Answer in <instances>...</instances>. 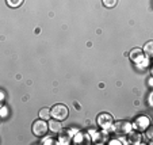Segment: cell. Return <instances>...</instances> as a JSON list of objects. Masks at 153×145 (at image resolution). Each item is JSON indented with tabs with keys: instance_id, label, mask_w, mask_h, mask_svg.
I'll list each match as a JSON object with an SVG mask.
<instances>
[{
	"instance_id": "obj_1",
	"label": "cell",
	"mask_w": 153,
	"mask_h": 145,
	"mask_svg": "<svg viewBox=\"0 0 153 145\" xmlns=\"http://www.w3.org/2000/svg\"><path fill=\"white\" fill-rule=\"evenodd\" d=\"M130 58L137 65L138 69H146L149 67V57L138 48H136V49H133L130 52Z\"/></svg>"
},
{
	"instance_id": "obj_2",
	"label": "cell",
	"mask_w": 153,
	"mask_h": 145,
	"mask_svg": "<svg viewBox=\"0 0 153 145\" xmlns=\"http://www.w3.org/2000/svg\"><path fill=\"white\" fill-rule=\"evenodd\" d=\"M68 114H69V110L65 105H54L52 109H50V115L53 117L54 119L57 121H64V119H67Z\"/></svg>"
},
{
	"instance_id": "obj_3",
	"label": "cell",
	"mask_w": 153,
	"mask_h": 145,
	"mask_svg": "<svg viewBox=\"0 0 153 145\" xmlns=\"http://www.w3.org/2000/svg\"><path fill=\"white\" fill-rule=\"evenodd\" d=\"M111 130L115 134H118V136H127L130 132L133 130V128H131V123H130V122L119 121V122L113 123V129H111Z\"/></svg>"
},
{
	"instance_id": "obj_4",
	"label": "cell",
	"mask_w": 153,
	"mask_h": 145,
	"mask_svg": "<svg viewBox=\"0 0 153 145\" xmlns=\"http://www.w3.org/2000/svg\"><path fill=\"white\" fill-rule=\"evenodd\" d=\"M96 122H98V125L100 126L104 132H108V130H111V129H113L114 118H113V115H110V114L102 113V114H99V115H98Z\"/></svg>"
},
{
	"instance_id": "obj_5",
	"label": "cell",
	"mask_w": 153,
	"mask_h": 145,
	"mask_svg": "<svg viewBox=\"0 0 153 145\" xmlns=\"http://www.w3.org/2000/svg\"><path fill=\"white\" fill-rule=\"evenodd\" d=\"M149 126H150V119H149V117H146V115L136 117L133 123H131L133 130H137V132H145Z\"/></svg>"
},
{
	"instance_id": "obj_6",
	"label": "cell",
	"mask_w": 153,
	"mask_h": 145,
	"mask_svg": "<svg viewBox=\"0 0 153 145\" xmlns=\"http://www.w3.org/2000/svg\"><path fill=\"white\" fill-rule=\"evenodd\" d=\"M49 130V125L45 119H38L33 123V133L37 137H43Z\"/></svg>"
},
{
	"instance_id": "obj_7",
	"label": "cell",
	"mask_w": 153,
	"mask_h": 145,
	"mask_svg": "<svg viewBox=\"0 0 153 145\" xmlns=\"http://www.w3.org/2000/svg\"><path fill=\"white\" fill-rule=\"evenodd\" d=\"M60 136H58V140H57V144H69L71 142V132H62V129H61Z\"/></svg>"
},
{
	"instance_id": "obj_8",
	"label": "cell",
	"mask_w": 153,
	"mask_h": 145,
	"mask_svg": "<svg viewBox=\"0 0 153 145\" xmlns=\"http://www.w3.org/2000/svg\"><path fill=\"white\" fill-rule=\"evenodd\" d=\"M49 125V130H52L53 133H60L61 129H62V126H61V122L57 121V119H52V121L48 123Z\"/></svg>"
},
{
	"instance_id": "obj_9",
	"label": "cell",
	"mask_w": 153,
	"mask_h": 145,
	"mask_svg": "<svg viewBox=\"0 0 153 145\" xmlns=\"http://www.w3.org/2000/svg\"><path fill=\"white\" fill-rule=\"evenodd\" d=\"M127 136H129V142H131V144H140V142H141V134H140V132H130L129 134H127Z\"/></svg>"
},
{
	"instance_id": "obj_10",
	"label": "cell",
	"mask_w": 153,
	"mask_h": 145,
	"mask_svg": "<svg viewBox=\"0 0 153 145\" xmlns=\"http://www.w3.org/2000/svg\"><path fill=\"white\" fill-rule=\"evenodd\" d=\"M142 52H144L148 57H152V54H153V42H152V41H149V42H146V44H145Z\"/></svg>"
},
{
	"instance_id": "obj_11",
	"label": "cell",
	"mask_w": 153,
	"mask_h": 145,
	"mask_svg": "<svg viewBox=\"0 0 153 145\" xmlns=\"http://www.w3.org/2000/svg\"><path fill=\"white\" fill-rule=\"evenodd\" d=\"M50 109H48V107H43V109H41V111H39V118L41 119H50Z\"/></svg>"
},
{
	"instance_id": "obj_12",
	"label": "cell",
	"mask_w": 153,
	"mask_h": 145,
	"mask_svg": "<svg viewBox=\"0 0 153 145\" xmlns=\"http://www.w3.org/2000/svg\"><path fill=\"white\" fill-rule=\"evenodd\" d=\"M7 4H8V7H11V8H18V7H20L22 4H23L25 0H6Z\"/></svg>"
},
{
	"instance_id": "obj_13",
	"label": "cell",
	"mask_w": 153,
	"mask_h": 145,
	"mask_svg": "<svg viewBox=\"0 0 153 145\" xmlns=\"http://www.w3.org/2000/svg\"><path fill=\"white\" fill-rule=\"evenodd\" d=\"M102 3H103L104 7H107V8H113V7L117 6L118 0H102Z\"/></svg>"
},
{
	"instance_id": "obj_14",
	"label": "cell",
	"mask_w": 153,
	"mask_h": 145,
	"mask_svg": "<svg viewBox=\"0 0 153 145\" xmlns=\"http://www.w3.org/2000/svg\"><path fill=\"white\" fill-rule=\"evenodd\" d=\"M56 140L53 138V137H45V138L42 140V144H53Z\"/></svg>"
},
{
	"instance_id": "obj_15",
	"label": "cell",
	"mask_w": 153,
	"mask_h": 145,
	"mask_svg": "<svg viewBox=\"0 0 153 145\" xmlns=\"http://www.w3.org/2000/svg\"><path fill=\"white\" fill-rule=\"evenodd\" d=\"M146 137H148V140L152 138V129H149V128L146 129Z\"/></svg>"
},
{
	"instance_id": "obj_16",
	"label": "cell",
	"mask_w": 153,
	"mask_h": 145,
	"mask_svg": "<svg viewBox=\"0 0 153 145\" xmlns=\"http://www.w3.org/2000/svg\"><path fill=\"white\" fill-rule=\"evenodd\" d=\"M110 144H121V141H119V140H111Z\"/></svg>"
},
{
	"instance_id": "obj_17",
	"label": "cell",
	"mask_w": 153,
	"mask_h": 145,
	"mask_svg": "<svg viewBox=\"0 0 153 145\" xmlns=\"http://www.w3.org/2000/svg\"><path fill=\"white\" fill-rule=\"evenodd\" d=\"M0 100H3V94H1V95H0Z\"/></svg>"
}]
</instances>
